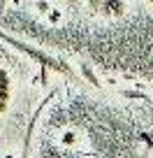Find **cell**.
Masks as SVG:
<instances>
[{"label": "cell", "mask_w": 153, "mask_h": 158, "mask_svg": "<svg viewBox=\"0 0 153 158\" xmlns=\"http://www.w3.org/2000/svg\"><path fill=\"white\" fill-rule=\"evenodd\" d=\"M0 37L5 40L10 47H14V49H19L21 54L30 56L33 60H37V63L44 65V68H51V70H56V72H63V74H72V68H70L65 60H58V58H54V56L44 54V51H40V49H35V47L26 44V42H21V40H16V37H10V35H5V33H0Z\"/></svg>", "instance_id": "1"}]
</instances>
